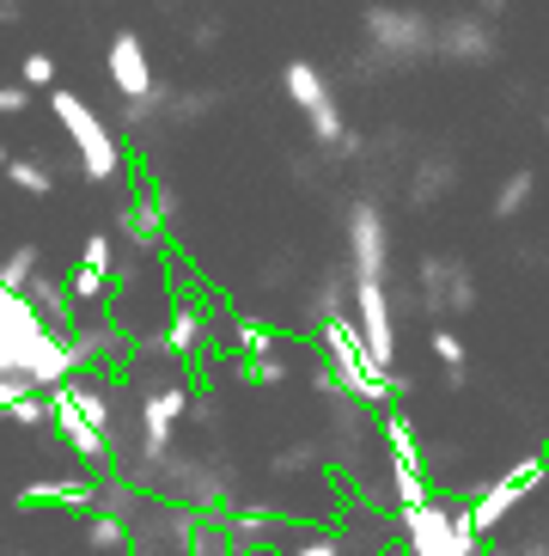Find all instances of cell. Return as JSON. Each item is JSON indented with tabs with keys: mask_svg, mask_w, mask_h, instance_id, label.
Masks as SVG:
<instances>
[{
	"mask_svg": "<svg viewBox=\"0 0 549 556\" xmlns=\"http://www.w3.org/2000/svg\"><path fill=\"white\" fill-rule=\"evenodd\" d=\"M532 202H537V172H532V165H519V172H507V178L495 184V197H488V220L513 227Z\"/></svg>",
	"mask_w": 549,
	"mask_h": 556,
	"instance_id": "cell-21",
	"label": "cell"
},
{
	"mask_svg": "<svg viewBox=\"0 0 549 556\" xmlns=\"http://www.w3.org/2000/svg\"><path fill=\"white\" fill-rule=\"evenodd\" d=\"M227 526H232V544H239V556L263 551V544H281V539L293 532L288 514H269V507H244V502L227 514Z\"/></svg>",
	"mask_w": 549,
	"mask_h": 556,
	"instance_id": "cell-16",
	"label": "cell"
},
{
	"mask_svg": "<svg viewBox=\"0 0 549 556\" xmlns=\"http://www.w3.org/2000/svg\"><path fill=\"white\" fill-rule=\"evenodd\" d=\"M104 80H111L116 99H146L159 86V67H153V50H146L141 31H111V43H104Z\"/></svg>",
	"mask_w": 549,
	"mask_h": 556,
	"instance_id": "cell-12",
	"label": "cell"
},
{
	"mask_svg": "<svg viewBox=\"0 0 549 556\" xmlns=\"http://www.w3.org/2000/svg\"><path fill=\"white\" fill-rule=\"evenodd\" d=\"M458 184H464L458 153L452 148H427V153H416L409 172H404V202L416 214H427V208H439L446 197H458Z\"/></svg>",
	"mask_w": 549,
	"mask_h": 556,
	"instance_id": "cell-13",
	"label": "cell"
},
{
	"mask_svg": "<svg viewBox=\"0 0 549 556\" xmlns=\"http://www.w3.org/2000/svg\"><path fill=\"white\" fill-rule=\"evenodd\" d=\"M116 239L135 251H146V257H159V251H171V220L159 214V202H153V190H135V197L116 202Z\"/></svg>",
	"mask_w": 549,
	"mask_h": 556,
	"instance_id": "cell-14",
	"label": "cell"
},
{
	"mask_svg": "<svg viewBox=\"0 0 549 556\" xmlns=\"http://www.w3.org/2000/svg\"><path fill=\"white\" fill-rule=\"evenodd\" d=\"M55 172H62V165L37 160V153H13V165H7L0 178L13 184L18 197H55Z\"/></svg>",
	"mask_w": 549,
	"mask_h": 556,
	"instance_id": "cell-23",
	"label": "cell"
},
{
	"mask_svg": "<svg viewBox=\"0 0 549 556\" xmlns=\"http://www.w3.org/2000/svg\"><path fill=\"white\" fill-rule=\"evenodd\" d=\"M434 62H452V67H495V62H501V31H495V18H483L476 7H464V13H446V18H439Z\"/></svg>",
	"mask_w": 549,
	"mask_h": 556,
	"instance_id": "cell-11",
	"label": "cell"
},
{
	"mask_svg": "<svg viewBox=\"0 0 549 556\" xmlns=\"http://www.w3.org/2000/svg\"><path fill=\"white\" fill-rule=\"evenodd\" d=\"M18 80L31 86V92L55 86V55H49V50H31V55H25V67H18Z\"/></svg>",
	"mask_w": 549,
	"mask_h": 556,
	"instance_id": "cell-31",
	"label": "cell"
},
{
	"mask_svg": "<svg viewBox=\"0 0 549 556\" xmlns=\"http://www.w3.org/2000/svg\"><path fill=\"white\" fill-rule=\"evenodd\" d=\"M311 349H318V361L342 379V392H355L360 404L385 409V404H404L409 397V379H397L391 367L372 361L367 337H360V325H355V306L318 318V325H311Z\"/></svg>",
	"mask_w": 549,
	"mask_h": 556,
	"instance_id": "cell-4",
	"label": "cell"
},
{
	"mask_svg": "<svg viewBox=\"0 0 549 556\" xmlns=\"http://www.w3.org/2000/svg\"><path fill=\"white\" fill-rule=\"evenodd\" d=\"M379 446H385V465H391V507L427 502L434 495V477H427V453H421L416 422H409L404 404L379 409Z\"/></svg>",
	"mask_w": 549,
	"mask_h": 556,
	"instance_id": "cell-8",
	"label": "cell"
},
{
	"mask_svg": "<svg viewBox=\"0 0 549 556\" xmlns=\"http://www.w3.org/2000/svg\"><path fill=\"white\" fill-rule=\"evenodd\" d=\"M220 37H227V18H220V13H195V18H190V50H195V55L220 50Z\"/></svg>",
	"mask_w": 549,
	"mask_h": 556,
	"instance_id": "cell-30",
	"label": "cell"
},
{
	"mask_svg": "<svg viewBox=\"0 0 549 556\" xmlns=\"http://www.w3.org/2000/svg\"><path fill=\"white\" fill-rule=\"evenodd\" d=\"M18 18H25V7L18 0H0V25H18Z\"/></svg>",
	"mask_w": 549,
	"mask_h": 556,
	"instance_id": "cell-38",
	"label": "cell"
},
{
	"mask_svg": "<svg viewBox=\"0 0 549 556\" xmlns=\"http://www.w3.org/2000/svg\"><path fill=\"white\" fill-rule=\"evenodd\" d=\"M391 556H409V551H391Z\"/></svg>",
	"mask_w": 549,
	"mask_h": 556,
	"instance_id": "cell-42",
	"label": "cell"
},
{
	"mask_svg": "<svg viewBox=\"0 0 549 556\" xmlns=\"http://www.w3.org/2000/svg\"><path fill=\"white\" fill-rule=\"evenodd\" d=\"M25 392H37L31 379H18V374H0V416H7V404H18Z\"/></svg>",
	"mask_w": 549,
	"mask_h": 556,
	"instance_id": "cell-36",
	"label": "cell"
},
{
	"mask_svg": "<svg viewBox=\"0 0 549 556\" xmlns=\"http://www.w3.org/2000/svg\"><path fill=\"white\" fill-rule=\"evenodd\" d=\"M281 92H288L293 111L306 116L311 148L336 153V148H342V135H348V116H342L336 80H330V74H323L311 55H288V67H281Z\"/></svg>",
	"mask_w": 549,
	"mask_h": 556,
	"instance_id": "cell-7",
	"label": "cell"
},
{
	"mask_svg": "<svg viewBox=\"0 0 549 556\" xmlns=\"http://www.w3.org/2000/svg\"><path fill=\"white\" fill-rule=\"evenodd\" d=\"M25 104H31V86H25V80H7V86H0V116H18Z\"/></svg>",
	"mask_w": 549,
	"mask_h": 556,
	"instance_id": "cell-35",
	"label": "cell"
},
{
	"mask_svg": "<svg viewBox=\"0 0 549 556\" xmlns=\"http://www.w3.org/2000/svg\"><path fill=\"white\" fill-rule=\"evenodd\" d=\"M86 551H98V556H135L129 514H111V507H86Z\"/></svg>",
	"mask_w": 549,
	"mask_h": 556,
	"instance_id": "cell-20",
	"label": "cell"
},
{
	"mask_svg": "<svg viewBox=\"0 0 549 556\" xmlns=\"http://www.w3.org/2000/svg\"><path fill=\"white\" fill-rule=\"evenodd\" d=\"M0 422H7V416H0Z\"/></svg>",
	"mask_w": 549,
	"mask_h": 556,
	"instance_id": "cell-44",
	"label": "cell"
},
{
	"mask_svg": "<svg viewBox=\"0 0 549 556\" xmlns=\"http://www.w3.org/2000/svg\"><path fill=\"white\" fill-rule=\"evenodd\" d=\"M49 111H55V123L67 129V148H74V165H80L86 184H116L123 178V141H116V129L80 99V92L55 86V92H49Z\"/></svg>",
	"mask_w": 549,
	"mask_h": 556,
	"instance_id": "cell-5",
	"label": "cell"
},
{
	"mask_svg": "<svg viewBox=\"0 0 549 556\" xmlns=\"http://www.w3.org/2000/svg\"><path fill=\"white\" fill-rule=\"evenodd\" d=\"M7 165H13V148H7V141H0V172H7Z\"/></svg>",
	"mask_w": 549,
	"mask_h": 556,
	"instance_id": "cell-40",
	"label": "cell"
},
{
	"mask_svg": "<svg viewBox=\"0 0 549 556\" xmlns=\"http://www.w3.org/2000/svg\"><path fill=\"white\" fill-rule=\"evenodd\" d=\"M146 190H153V202H159V214L171 220V227H183V197H171L159 178H146Z\"/></svg>",
	"mask_w": 549,
	"mask_h": 556,
	"instance_id": "cell-34",
	"label": "cell"
},
{
	"mask_svg": "<svg viewBox=\"0 0 549 556\" xmlns=\"http://www.w3.org/2000/svg\"><path fill=\"white\" fill-rule=\"evenodd\" d=\"M409 288H416V312L434 318V325H452V318L476 312V300H483L476 269L458 251H421L416 269H409Z\"/></svg>",
	"mask_w": 549,
	"mask_h": 556,
	"instance_id": "cell-6",
	"label": "cell"
},
{
	"mask_svg": "<svg viewBox=\"0 0 549 556\" xmlns=\"http://www.w3.org/2000/svg\"><path fill=\"white\" fill-rule=\"evenodd\" d=\"M31 502H55V507H74V514H86V507H98V477H55V483H31V490H18V507Z\"/></svg>",
	"mask_w": 549,
	"mask_h": 556,
	"instance_id": "cell-19",
	"label": "cell"
},
{
	"mask_svg": "<svg viewBox=\"0 0 549 556\" xmlns=\"http://www.w3.org/2000/svg\"><path fill=\"white\" fill-rule=\"evenodd\" d=\"M111 276H116V232H92V239H86V251H80V263L67 269L80 312H98L104 300H111Z\"/></svg>",
	"mask_w": 549,
	"mask_h": 556,
	"instance_id": "cell-15",
	"label": "cell"
},
{
	"mask_svg": "<svg viewBox=\"0 0 549 556\" xmlns=\"http://www.w3.org/2000/svg\"><path fill=\"white\" fill-rule=\"evenodd\" d=\"M37 269H43V251H37V245H13L7 257H0V288H25Z\"/></svg>",
	"mask_w": 549,
	"mask_h": 556,
	"instance_id": "cell-27",
	"label": "cell"
},
{
	"mask_svg": "<svg viewBox=\"0 0 549 556\" xmlns=\"http://www.w3.org/2000/svg\"><path fill=\"white\" fill-rule=\"evenodd\" d=\"M153 7H159V13H165V18H178V13H183V7H190V0H153Z\"/></svg>",
	"mask_w": 549,
	"mask_h": 556,
	"instance_id": "cell-39",
	"label": "cell"
},
{
	"mask_svg": "<svg viewBox=\"0 0 549 556\" xmlns=\"http://www.w3.org/2000/svg\"><path fill=\"white\" fill-rule=\"evenodd\" d=\"M232 337H239V355H263V349L281 343V337H274L263 318H251V312H239V318H232Z\"/></svg>",
	"mask_w": 549,
	"mask_h": 556,
	"instance_id": "cell-29",
	"label": "cell"
},
{
	"mask_svg": "<svg viewBox=\"0 0 549 556\" xmlns=\"http://www.w3.org/2000/svg\"><path fill=\"white\" fill-rule=\"evenodd\" d=\"M483 551H488V544H483ZM488 556H549V539H544V532H525L519 544H495Z\"/></svg>",
	"mask_w": 549,
	"mask_h": 556,
	"instance_id": "cell-33",
	"label": "cell"
},
{
	"mask_svg": "<svg viewBox=\"0 0 549 556\" xmlns=\"http://www.w3.org/2000/svg\"><path fill=\"white\" fill-rule=\"evenodd\" d=\"M0 374L31 379L37 392H55V386L80 374L67 330L49 325L25 288H0Z\"/></svg>",
	"mask_w": 549,
	"mask_h": 556,
	"instance_id": "cell-3",
	"label": "cell"
},
{
	"mask_svg": "<svg viewBox=\"0 0 549 556\" xmlns=\"http://www.w3.org/2000/svg\"><path fill=\"white\" fill-rule=\"evenodd\" d=\"M476 556H488V551H476Z\"/></svg>",
	"mask_w": 549,
	"mask_h": 556,
	"instance_id": "cell-43",
	"label": "cell"
},
{
	"mask_svg": "<svg viewBox=\"0 0 549 556\" xmlns=\"http://www.w3.org/2000/svg\"><path fill=\"white\" fill-rule=\"evenodd\" d=\"M269 471L281 477V483H299L306 471H323V446H318V441H293V446H281V453L269 458Z\"/></svg>",
	"mask_w": 549,
	"mask_h": 556,
	"instance_id": "cell-26",
	"label": "cell"
},
{
	"mask_svg": "<svg viewBox=\"0 0 549 556\" xmlns=\"http://www.w3.org/2000/svg\"><path fill=\"white\" fill-rule=\"evenodd\" d=\"M549 483V453H532V458H519V465H507L501 477H495V483H488L483 495H476V502H470V520H476V532H483V544L495 539V532H501L507 520H513L519 507L532 502L537 490H544Z\"/></svg>",
	"mask_w": 549,
	"mask_h": 556,
	"instance_id": "cell-9",
	"label": "cell"
},
{
	"mask_svg": "<svg viewBox=\"0 0 549 556\" xmlns=\"http://www.w3.org/2000/svg\"><path fill=\"white\" fill-rule=\"evenodd\" d=\"M25 294H31V306L43 312L49 325H80V300H74V281L67 276H49V269H37L31 281H25Z\"/></svg>",
	"mask_w": 549,
	"mask_h": 556,
	"instance_id": "cell-17",
	"label": "cell"
},
{
	"mask_svg": "<svg viewBox=\"0 0 549 556\" xmlns=\"http://www.w3.org/2000/svg\"><path fill=\"white\" fill-rule=\"evenodd\" d=\"M434 43H439L434 13L404 7V0H372L360 13V50L348 55V74L360 86H385L397 74H416V67L434 62Z\"/></svg>",
	"mask_w": 549,
	"mask_h": 556,
	"instance_id": "cell-2",
	"label": "cell"
},
{
	"mask_svg": "<svg viewBox=\"0 0 549 556\" xmlns=\"http://www.w3.org/2000/svg\"><path fill=\"white\" fill-rule=\"evenodd\" d=\"M391 526H397V539H404L409 556H476L458 539V507L439 502V495H427V502H416V507H397Z\"/></svg>",
	"mask_w": 549,
	"mask_h": 556,
	"instance_id": "cell-10",
	"label": "cell"
},
{
	"mask_svg": "<svg viewBox=\"0 0 549 556\" xmlns=\"http://www.w3.org/2000/svg\"><path fill=\"white\" fill-rule=\"evenodd\" d=\"M7 422L25 434H49V392H25L18 404H7Z\"/></svg>",
	"mask_w": 549,
	"mask_h": 556,
	"instance_id": "cell-28",
	"label": "cell"
},
{
	"mask_svg": "<svg viewBox=\"0 0 549 556\" xmlns=\"http://www.w3.org/2000/svg\"><path fill=\"white\" fill-rule=\"evenodd\" d=\"M288 556H348V539H342V532H311V539H299Z\"/></svg>",
	"mask_w": 549,
	"mask_h": 556,
	"instance_id": "cell-32",
	"label": "cell"
},
{
	"mask_svg": "<svg viewBox=\"0 0 549 556\" xmlns=\"http://www.w3.org/2000/svg\"><path fill=\"white\" fill-rule=\"evenodd\" d=\"M544 129H549V104H544Z\"/></svg>",
	"mask_w": 549,
	"mask_h": 556,
	"instance_id": "cell-41",
	"label": "cell"
},
{
	"mask_svg": "<svg viewBox=\"0 0 549 556\" xmlns=\"http://www.w3.org/2000/svg\"><path fill=\"white\" fill-rule=\"evenodd\" d=\"M427 349H434V361L446 367V386H464L470 379V343L458 337L452 325H434L427 330Z\"/></svg>",
	"mask_w": 549,
	"mask_h": 556,
	"instance_id": "cell-24",
	"label": "cell"
},
{
	"mask_svg": "<svg viewBox=\"0 0 549 556\" xmlns=\"http://www.w3.org/2000/svg\"><path fill=\"white\" fill-rule=\"evenodd\" d=\"M348 281H355V325L372 361L397 374V306H391V227L372 190L348 197Z\"/></svg>",
	"mask_w": 549,
	"mask_h": 556,
	"instance_id": "cell-1",
	"label": "cell"
},
{
	"mask_svg": "<svg viewBox=\"0 0 549 556\" xmlns=\"http://www.w3.org/2000/svg\"><path fill=\"white\" fill-rule=\"evenodd\" d=\"M165 99H171V86H153L146 99H116V129H129V135L165 129Z\"/></svg>",
	"mask_w": 549,
	"mask_h": 556,
	"instance_id": "cell-22",
	"label": "cell"
},
{
	"mask_svg": "<svg viewBox=\"0 0 549 556\" xmlns=\"http://www.w3.org/2000/svg\"><path fill=\"white\" fill-rule=\"evenodd\" d=\"M227 99H232L227 86H183V92L165 99V129H202Z\"/></svg>",
	"mask_w": 549,
	"mask_h": 556,
	"instance_id": "cell-18",
	"label": "cell"
},
{
	"mask_svg": "<svg viewBox=\"0 0 549 556\" xmlns=\"http://www.w3.org/2000/svg\"><path fill=\"white\" fill-rule=\"evenodd\" d=\"M470 7H476V13H483V18H501L507 7H513V0H470Z\"/></svg>",
	"mask_w": 549,
	"mask_h": 556,
	"instance_id": "cell-37",
	"label": "cell"
},
{
	"mask_svg": "<svg viewBox=\"0 0 549 556\" xmlns=\"http://www.w3.org/2000/svg\"><path fill=\"white\" fill-rule=\"evenodd\" d=\"M239 379L244 386H274V392H281L293 379V367H288V355H281V343H274V349H263V355H239Z\"/></svg>",
	"mask_w": 549,
	"mask_h": 556,
	"instance_id": "cell-25",
	"label": "cell"
}]
</instances>
